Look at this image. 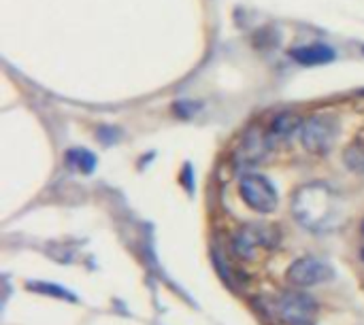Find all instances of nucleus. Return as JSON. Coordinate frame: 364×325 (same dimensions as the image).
Listing matches in <instances>:
<instances>
[{
	"label": "nucleus",
	"mask_w": 364,
	"mask_h": 325,
	"mask_svg": "<svg viewBox=\"0 0 364 325\" xmlns=\"http://www.w3.org/2000/svg\"><path fill=\"white\" fill-rule=\"evenodd\" d=\"M279 245V230L269 224H247L232 236V251L243 260H258Z\"/></svg>",
	"instance_id": "obj_2"
},
{
	"label": "nucleus",
	"mask_w": 364,
	"mask_h": 325,
	"mask_svg": "<svg viewBox=\"0 0 364 325\" xmlns=\"http://www.w3.org/2000/svg\"><path fill=\"white\" fill-rule=\"evenodd\" d=\"M363 232H364V226H363Z\"/></svg>",
	"instance_id": "obj_13"
},
{
	"label": "nucleus",
	"mask_w": 364,
	"mask_h": 325,
	"mask_svg": "<svg viewBox=\"0 0 364 325\" xmlns=\"http://www.w3.org/2000/svg\"><path fill=\"white\" fill-rule=\"evenodd\" d=\"M303 119H301V115H296V113H279L273 121H271V126H269V134H271V138L273 141H286V138H290L299 128H303Z\"/></svg>",
	"instance_id": "obj_9"
},
{
	"label": "nucleus",
	"mask_w": 364,
	"mask_h": 325,
	"mask_svg": "<svg viewBox=\"0 0 364 325\" xmlns=\"http://www.w3.org/2000/svg\"><path fill=\"white\" fill-rule=\"evenodd\" d=\"M290 57H294L299 64L305 66H318V64H328L335 60V51L326 45H303V47H294L290 51Z\"/></svg>",
	"instance_id": "obj_8"
},
{
	"label": "nucleus",
	"mask_w": 364,
	"mask_h": 325,
	"mask_svg": "<svg viewBox=\"0 0 364 325\" xmlns=\"http://www.w3.org/2000/svg\"><path fill=\"white\" fill-rule=\"evenodd\" d=\"M239 194H241L243 202L256 213L267 215V213L277 211V204H279L277 189L267 177H262L258 172H247V175L241 177Z\"/></svg>",
	"instance_id": "obj_4"
},
{
	"label": "nucleus",
	"mask_w": 364,
	"mask_h": 325,
	"mask_svg": "<svg viewBox=\"0 0 364 325\" xmlns=\"http://www.w3.org/2000/svg\"><path fill=\"white\" fill-rule=\"evenodd\" d=\"M363 260H364V251H363Z\"/></svg>",
	"instance_id": "obj_12"
},
{
	"label": "nucleus",
	"mask_w": 364,
	"mask_h": 325,
	"mask_svg": "<svg viewBox=\"0 0 364 325\" xmlns=\"http://www.w3.org/2000/svg\"><path fill=\"white\" fill-rule=\"evenodd\" d=\"M339 123L333 115H314L301 128V143L314 155H326L337 141Z\"/></svg>",
	"instance_id": "obj_3"
},
{
	"label": "nucleus",
	"mask_w": 364,
	"mask_h": 325,
	"mask_svg": "<svg viewBox=\"0 0 364 325\" xmlns=\"http://www.w3.org/2000/svg\"><path fill=\"white\" fill-rule=\"evenodd\" d=\"M66 164L83 175H90L96 166V158H94V153H90L85 149H70L66 153Z\"/></svg>",
	"instance_id": "obj_10"
},
{
	"label": "nucleus",
	"mask_w": 364,
	"mask_h": 325,
	"mask_svg": "<svg viewBox=\"0 0 364 325\" xmlns=\"http://www.w3.org/2000/svg\"><path fill=\"white\" fill-rule=\"evenodd\" d=\"M363 51H364V47H363Z\"/></svg>",
	"instance_id": "obj_14"
},
{
	"label": "nucleus",
	"mask_w": 364,
	"mask_h": 325,
	"mask_svg": "<svg viewBox=\"0 0 364 325\" xmlns=\"http://www.w3.org/2000/svg\"><path fill=\"white\" fill-rule=\"evenodd\" d=\"M346 166L354 172H364V138H356L352 145H348L343 153Z\"/></svg>",
	"instance_id": "obj_11"
},
{
	"label": "nucleus",
	"mask_w": 364,
	"mask_h": 325,
	"mask_svg": "<svg viewBox=\"0 0 364 325\" xmlns=\"http://www.w3.org/2000/svg\"><path fill=\"white\" fill-rule=\"evenodd\" d=\"M286 279L296 285V287H316V285H324L328 281L335 279V270L328 262L318 260V258H301L296 260L288 270H286Z\"/></svg>",
	"instance_id": "obj_5"
},
{
	"label": "nucleus",
	"mask_w": 364,
	"mask_h": 325,
	"mask_svg": "<svg viewBox=\"0 0 364 325\" xmlns=\"http://www.w3.org/2000/svg\"><path fill=\"white\" fill-rule=\"evenodd\" d=\"M273 149V138L269 134V130L256 128L252 126L239 141L237 145V153H235V162L237 166H254L260 164L269 151Z\"/></svg>",
	"instance_id": "obj_7"
},
{
	"label": "nucleus",
	"mask_w": 364,
	"mask_h": 325,
	"mask_svg": "<svg viewBox=\"0 0 364 325\" xmlns=\"http://www.w3.org/2000/svg\"><path fill=\"white\" fill-rule=\"evenodd\" d=\"M277 315L290 325H309L318 313V304L311 296L301 292H286L275 302Z\"/></svg>",
	"instance_id": "obj_6"
},
{
	"label": "nucleus",
	"mask_w": 364,
	"mask_h": 325,
	"mask_svg": "<svg viewBox=\"0 0 364 325\" xmlns=\"http://www.w3.org/2000/svg\"><path fill=\"white\" fill-rule=\"evenodd\" d=\"M292 213L305 230L328 232L341 219V200L333 187L324 183H307L296 189Z\"/></svg>",
	"instance_id": "obj_1"
}]
</instances>
